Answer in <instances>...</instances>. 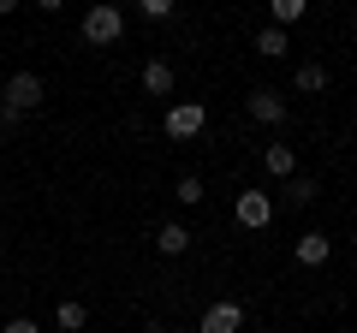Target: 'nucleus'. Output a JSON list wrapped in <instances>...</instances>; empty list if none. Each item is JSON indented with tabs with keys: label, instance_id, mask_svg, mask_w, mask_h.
I'll return each mask as SVG.
<instances>
[{
	"label": "nucleus",
	"instance_id": "f257e3e1",
	"mask_svg": "<svg viewBox=\"0 0 357 333\" xmlns=\"http://www.w3.org/2000/svg\"><path fill=\"white\" fill-rule=\"evenodd\" d=\"M0 102H6V114L24 119L30 107H42V77L36 72H13V77H6V90H0Z\"/></svg>",
	"mask_w": 357,
	"mask_h": 333
},
{
	"label": "nucleus",
	"instance_id": "f03ea898",
	"mask_svg": "<svg viewBox=\"0 0 357 333\" xmlns=\"http://www.w3.org/2000/svg\"><path fill=\"white\" fill-rule=\"evenodd\" d=\"M126 36V13L119 6H89L84 13V42H96V48H107V42Z\"/></svg>",
	"mask_w": 357,
	"mask_h": 333
},
{
	"label": "nucleus",
	"instance_id": "7ed1b4c3",
	"mask_svg": "<svg viewBox=\"0 0 357 333\" xmlns=\"http://www.w3.org/2000/svg\"><path fill=\"white\" fill-rule=\"evenodd\" d=\"M238 327H244V304H232V297L227 304H208L203 321H197V333H238Z\"/></svg>",
	"mask_w": 357,
	"mask_h": 333
},
{
	"label": "nucleus",
	"instance_id": "20e7f679",
	"mask_svg": "<svg viewBox=\"0 0 357 333\" xmlns=\"http://www.w3.org/2000/svg\"><path fill=\"white\" fill-rule=\"evenodd\" d=\"M203 102H173L167 107V137H197V131H203Z\"/></svg>",
	"mask_w": 357,
	"mask_h": 333
},
{
	"label": "nucleus",
	"instance_id": "39448f33",
	"mask_svg": "<svg viewBox=\"0 0 357 333\" xmlns=\"http://www.w3.org/2000/svg\"><path fill=\"white\" fill-rule=\"evenodd\" d=\"M268 220H274V196H268V191H244L238 196V226H268Z\"/></svg>",
	"mask_w": 357,
	"mask_h": 333
},
{
	"label": "nucleus",
	"instance_id": "423d86ee",
	"mask_svg": "<svg viewBox=\"0 0 357 333\" xmlns=\"http://www.w3.org/2000/svg\"><path fill=\"white\" fill-rule=\"evenodd\" d=\"M262 166H268V179H298L292 143H268V149H262Z\"/></svg>",
	"mask_w": 357,
	"mask_h": 333
},
{
	"label": "nucleus",
	"instance_id": "0eeeda50",
	"mask_svg": "<svg viewBox=\"0 0 357 333\" xmlns=\"http://www.w3.org/2000/svg\"><path fill=\"white\" fill-rule=\"evenodd\" d=\"M292 256L304 262V268H321V262L333 256V238H321V232H304V238L292 244Z\"/></svg>",
	"mask_w": 357,
	"mask_h": 333
},
{
	"label": "nucleus",
	"instance_id": "6e6552de",
	"mask_svg": "<svg viewBox=\"0 0 357 333\" xmlns=\"http://www.w3.org/2000/svg\"><path fill=\"white\" fill-rule=\"evenodd\" d=\"M244 107H250V119H262V125H280V119H286V102L274 90H250V102H244Z\"/></svg>",
	"mask_w": 357,
	"mask_h": 333
},
{
	"label": "nucleus",
	"instance_id": "1a4fd4ad",
	"mask_svg": "<svg viewBox=\"0 0 357 333\" xmlns=\"http://www.w3.org/2000/svg\"><path fill=\"white\" fill-rule=\"evenodd\" d=\"M155 250H161V256H185V250H191V232L178 226V220H167V226L155 232Z\"/></svg>",
	"mask_w": 357,
	"mask_h": 333
},
{
	"label": "nucleus",
	"instance_id": "9d476101",
	"mask_svg": "<svg viewBox=\"0 0 357 333\" xmlns=\"http://www.w3.org/2000/svg\"><path fill=\"white\" fill-rule=\"evenodd\" d=\"M173 84H178V77H173V65H167V60L143 65V90H149V95H173Z\"/></svg>",
	"mask_w": 357,
	"mask_h": 333
},
{
	"label": "nucleus",
	"instance_id": "9b49d317",
	"mask_svg": "<svg viewBox=\"0 0 357 333\" xmlns=\"http://www.w3.org/2000/svg\"><path fill=\"white\" fill-rule=\"evenodd\" d=\"M286 48H292V42H286V30H274V24L256 36V54H262V60H286Z\"/></svg>",
	"mask_w": 357,
	"mask_h": 333
},
{
	"label": "nucleus",
	"instance_id": "f8f14e48",
	"mask_svg": "<svg viewBox=\"0 0 357 333\" xmlns=\"http://www.w3.org/2000/svg\"><path fill=\"white\" fill-rule=\"evenodd\" d=\"M298 18H304V0H274V30L298 24Z\"/></svg>",
	"mask_w": 357,
	"mask_h": 333
},
{
	"label": "nucleus",
	"instance_id": "ddd939ff",
	"mask_svg": "<svg viewBox=\"0 0 357 333\" xmlns=\"http://www.w3.org/2000/svg\"><path fill=\"white\" fill-rule=\"evenodd\" d=\"M316 191H321V185L304 179V173H298V179H286V196H292V203H316Z\"/></svg>",
	"mask_w": 357,
	"mask_h": 333
},
{
	"label": "nucleus",
	"instance_id": "4468645a",
	"mask_svg": "<svg viewBox=\"0 0 357 333\" xmlns=\"http://www.w3.org/2000/svg\"><path fill=\"white\" fill-rule=\"evenodd\" d=\"M298 90H328V65H298Z\"/></svg>",
	"mask_w": 357,
	"mask_h": 333
},
{
	"label": "nucleus",
	"instance_id": "2eb2a0df",
	"mask_svg": "<svg viewBox=\"0 0 357 333\" xmlns=\"http://www.w3.org/2000/svg\"><path fill=\"white\" fill-rule=\"evenodd\" d=\"M203 179H197V173H185V179H178V203H203Z\"/></svg>",
	"mask_w": 357,
	"mask_h": 333
},
{
	"label": "nucleus",
	"instance_id": "dca6fc26",
	"mask_svg": "<svg viewBox=\"0 0 357 333\" xmlns=\"http://www.w3.org/2000/svg\"><path fill=\"white\" fill-rule=\"evenodd\" d=\"M60 327H66V333L84 327V304H60Z\"/></svg>",
	"mask_w": 357,
	"mask_h": 333
},
{
	"label": "nucleus",
	"instance_id": "f3484780",
	"mask_svg": "<svg viewBox=\"0 0 357 333\" xmlns=\"http://www.w3.org/2000/svg\"><path fill=\"white\" fill-rule=\"evenodd\" d=\"M143 18H155V24H161V18H173V0H143Z\"/></svg>",
	"mask_w": 357,
	"mask_h": 333
},
{
	"label": "nucleus",
	"instance_id": "a211bd4d",
	"mask_svg": "<svg viewBox=\"0 0 357 333\" xmlns=\"http://www.w3.org/2000/svg\"><path fill=\"white\" fill-rule=\"evenodd\" d=\"M0 333H42V327H36V321H30V316H18V321H6V327H0Z\"/></svg>",
	"mask_w": 357,
	"mask_h": 333
},
{
	"label": "nucleus",
	"instance_id": "6ab92c4d",
	"mask_svg": "<svg viewBox=\"0 0 357 333\" xmlns=\"http://www.w3.org/2000/svg\"><path fill=\"white\" fill-rule=\"evenodd\" d=\"M0 149H6V137H0Z\"/></svg>",
	"mask_w": 357,
	"mask_h": 333
},
{
	"label": "nucleus",
	"instance_id": "aec40b11",
	"mask_svg": "<svg viewBox=\"0 0 357 333\" xmlns=\"http://www.w3.org/2000/svg\"><path fill=\"white\" fill-rule=\"evenodd\" d=\"M351 244H357V232H351Z\"/></svg>",
	"mask_w": 357,
	"mask_h": 333
}]
</instances>
